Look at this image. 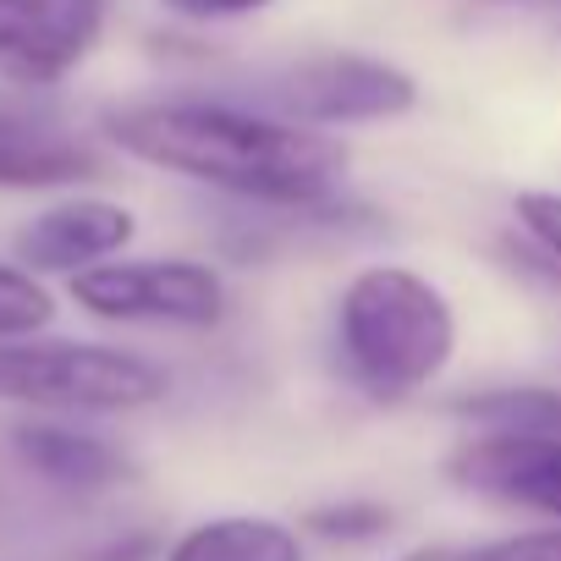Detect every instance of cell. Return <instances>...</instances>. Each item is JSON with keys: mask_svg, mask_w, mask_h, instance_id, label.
<instances>
[{"mask_svg": "<svg viewBox=\"0 0 561 561\" xmlns=\"http://www.w3.org/2000/svg\"><path fill=\"white\" fill-rule=\"evenodd\" d=\"M105 138L144 165L280 209H320L347 176V149L331 133L275 122L226 100L122 105L105 116Z\"/></svg>", "mask_w": 561, "mask_h": 561, "instance_id": "1", "label": "cell"}, {"mask_svg": "<svg viewBox=\"0 0 561 561\" xmlns=\"http://www.w3.org/2000/svg\"><path fill=\"white\" fill-rule=\"evenodd\" d=\"M457 320L435 280L402 264L358 270L336 298V358L369 402H408L451 364Z\"/></svg>", "mask_w": 561, "mask_h": 561, "instance_id": "2", "label": "cell"}, {"mask_svg": "<svg viewBox=\"0 0 561 561\" xmlns=\"http://www.w3.org/2000/svg\"><path fill=\"white\" fill-rule=\"evenodd\" d=\"M171 391V375L127 347L100 342H0V402L39 413H138Z\"/></svg>", "mask_w": 561, "mask_h": 561, "instance_id": "3", "label": "cell"}, {"mask_svg": "<svg viewBox=\"0 0 561 561\" xmlns=\"http://www.w3.org/2000/svg\"><path fill=\"white\" fill-rule=\"evenodd\" d=\"M419 105V83L375 56H309L280 67L259 83V111L293 127H353V122H391Z\"/></svg>", "mask_w": 561, "mask_h": 561, "instance_id": "4", "label": "cell"}, {"mask_svg": "<svg viewBox=\"0 0 561 561\" xmlns=\"http://www.w3.org/2000/svg\"><path fill=\"white\" fill-rule=\"evenodd\" d=\"M72 298L111 325L209 331L226 320V280L198 259H105L72 275Z\"/></svg>", "mask_w": 561, "mask_h": 561, "instance_id": "5", "label": "cell"}, {"mask_svg": "<svg viewBox=\"0 0 561 561\" xmlns=\"http://www.w3.org/2000/svg\"><path fill=\"white\" fill-rule=\"evenodd\" d=\"M100 28L105 0H0V78L50 89L94 50Z\"/></svg>", "mask_w": 561, "mask_h": 561, "instance_id": "6", "label": "cell"}, {"mask_svg": "<svg viewBox=\"0 0 561 561\" xmlns=\"http://www.w3.org/2000/svg\"><path fill=\"white\" fill-rule=\"evenodd\" d=\"M100 149L56 111L0 100V187L12 193H45V187H78L100 176Z\"/></svg>", "mask_w": 561, "mask_h": 561, "instance_id": "7", "label": "cell"}, {"mask_svg": "<svg viewBox=\"0 0 561 561\" xmlns=\"http://www.w3.org/2000/svg\"><path fill=\"white\" fill-rule=\"evenodd\" d=\"M451 479L561 523V435H468L451 457Z\"/></svg>", "mask_w": 561, "mask_h": 561, "instance_id": "8", "label": "cell"}, {"mask_svg": "<svg viewBox=\"0 0 561 561\" xmlns=\"http://www.w3.org/2000/svg\"><path fill=\"white\" fill-rule=\"evenodd\" d=\"M138 220L133 209L111 204V198H67L45 215H34L18 231V264L28 275H83L94 264H105L111 253H122L133 242Z\"/></svg>", "mask_w": 561, "mask_h": 561, "instance_id": "9", "label": "cell"}, {"mask_svg": "<svg viewBox=\"0 0 561 561\" xmlns=\"http://www.w3.org/2000/svg\"><path fill=\"white\" fill-rule=\"evenodd\" d=\"M12 446L23 457V468H34L45 484L56 490H78V495H100L133 479V457L89 430L56 424V419H28L12 430Z\"/></svg>", "mask_w": 561, "mask_h": 561, "instance_id": "10", "label": "cell"}, {"mask_svg": "<svg viewBox=\"0 0 561 561\" xmlns=\"http://www.w3.org/2000/svg\"><path fill=\"white\" fill-rule=\"evenodd\" d=\"M165 561H304V545L287 523H275V517L226 512V517L193 523L165 550Z\"/></svg>", "mask_w": 561, "mask_h": 561, "instance_id": "11", "label": "cell"}, {"mask_svg": "<svg viewBox=\"0 0 561 561\" xmlns=\"http://www.w3.org/2000/svg\"><path fill=\"white\" fill-rule=\"evenodd\" d=\"M457 419H468L479 435H561V391L550 386H501L451 402Z\"/></svg>", "mask_w": 561, "mask_h": 561, "instance_id": "12", "label": "cell"}, {"mask_svg": "<svg viewBox=\"0 0 561 561\" xmlns=\"http://www.w3.org/2000/svg\"><path fill=\"white\" fill-rule=\"evenodd\" d=\"M56 320V298L45 293V280L28 275L23 264H0V342L39 336Z\"/></svg>", "mask_w": 561, "mask_h": 561, "instance_id": "13", "label": "cell"}, {"mask_svg": "<svg viewBox=\"0 0 561 561\" xmlns=\"http://www.w3.org/2000/svg\"><path fill=\"white\" fill-rule=\"evenodd\" d=\"M309 528L325 534V539H375V534L391 528V512L386 506H369V501H342V506L309 512Z\"/></svg>", "mask_w": 561, "mask_h": 561, "instance_id": "14", "label": "cell"}, {"mask_svg": "<svg viewBox=\"0 0 561 561\" xmlns=\"http://www.w3.org/2000/svg\"><path fill=\"white\" fill-rule=\"evenodd\" d=\"M512 215H517V226L561 264V193H539V187H528V193H517V204H512Z\"/></svg>", "mask_w": 561, "mask_h": 561, "instance_id": "15", "label": "cell"}, {"mask_svg": "<svg viewBox=\"0 0 561 561\" xmlns=\"http://www.w3.org/2000/svg\"><path fill=\"white\" fill-rule=\"evenodd\" d=\"M468 561H561V528H528V534L473 545Z\"/></svg>", "mask_w": 561, "mask_h": 561, "instance_id": "16", "label": "cell"}, {"mask_svg": "<svg viewBox=\"0 0 561 561\" xmlns=\"http://www.w3.org/2000/svg\"><path fill=\"white\" fill-rule=\"evenodd\" d=\"M171 7L187 12V18H242V12L270 7V0H171Z\"/></svg>", "mask_w": 561, "mask_h": 561, "instance_id": "17", "label": "cell"}, {"mask_svg": "<svg viewBox=\"0 0 561 561\" xmlns=\"http://www.w3.org/2000/svg\"><path fill=\"white\" fill-rule=\"evenodd\" d=\"M402 561H468V550H462V545H419V550H408Z\"/></svg>", "mask_w": 561, "mask_h": 561, "instance_id": "18", "label": "cell"}]
</instances>
